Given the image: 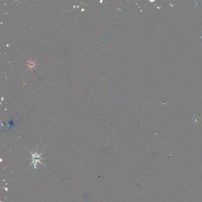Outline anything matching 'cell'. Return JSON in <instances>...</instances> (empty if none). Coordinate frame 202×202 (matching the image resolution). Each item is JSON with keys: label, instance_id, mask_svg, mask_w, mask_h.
I'll list each match as a JSON object with an SVG mask.
<instances>
[{"label": "cell", "instance_id": "6da1fadb", "mask_svg": "<svg viewBox=\"0 0 202 202\" xmlns=\"http://www.w3.org/2000/svg\"><path fill=\"white\" fill-rule=\"evenodd\" d=\"M29 152L31 154V155L32 156V162L29 166H30L31 165H33L34 170H36V164L38 162H39L40 164L43 165V164L41 162V160L43 159L42 158H41V155H42V153L38 154V152H35L34 153H32L30 151H29Z\"/></svg>", "mask_w": 202, "mask_h": 202}]
</instances>
